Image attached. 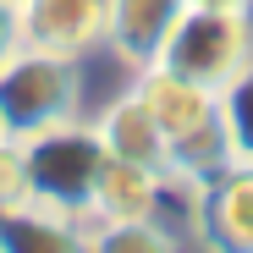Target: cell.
<instances>
[{"instance_id": "obj_1", "label": "cell", "mask_w": 253, "mask_h": 253, "mask_svg": "<svg viewBox=\"0 0 253 253\" xmlns=\"http://www.w3.org/2000/svg\"><path fill=\"white\" fill-rule=\"evenodd\" d=\"M83 110V66L77 55L22 44L0 61V132L33 138L44 126H66Z\"/></svg>"}, {"instance_id": "obj_2", "label": "cell", "mask_w": 253, "mask_h": 253, "mask_svg": "<svg viewBox=\"0 0 253 253\" xmlns=\"http://www.w3.org/2000/svg\"><path fill=\"white\" fill-rule=\"evenodd\" d=\"M22 143V171H28V204L61 209V215L88 220L94 215V187L105 171V143L94 126L66 121V126H44Z\"/></svg>"}, {"instance_id": "obj_3", "label": "cell", "mask_w": 253, "mask_h": 253, "mask_svg": "<svg viewBox=\"0 0 253 253\" xmlns=\"http://www.w3.org/2000/svg\"><path fill=\"white\" fill-rule=\"evenodd\" d=\"M253 61V17L231 11V6H182V17L171 22L165 44L149 66H165L176 77H193L204 88L231 83L242 66Z\"/></svg>"}, {"instance_id": "obj_4", "label": "cell", "mask_w": 253, "mask_h": 253, "mask_svg": "<svg viewBox=\"0 0 253 253\" xmlns=\"http://www.w3.org/2000/svg\"><path fill=\"white\" fill-rule=\"evenodd\" d=\"M17 11H22V44L88 55L94 44H105L110 0H22Z\"/></svg>"}, {"instance_id": "obj_5", "label": "cell", "mask_w": 253, "mask_h": 253, "mask_svg": "<svg viewBox=\"0 0 253 253\" xmlns=\"http://www.w3.org/2000/svg\"><path fill=\"white\" fill-rule=\"evenodd\" d=\"M198 237L209 253H253V165H231L204 182Z\"/></svg>"}, {"instance_id": "obj_6", "label": "cell", "mask_w": 253, "mask_h": 253, "mask_svg": "<svg viewBox=\"0 0 253 253\" xmlns=\"http://www.w3.org/2000/svg\"><path fill=\"white\" fill-rule=\"evenodd\" d=\"M132 88H138L143 105L154 110L165 143L220 116V88H204V83L176 77V72H165V66H138V83H132Z\"/></svg>"}, {"instance_id": "obj_7", "label": "cell", "mask_w": 253, "mask_h": 253, "mask_svg": "<svg viewBox=\"0 0 253 253\" xmlns=\"http://www.w3.org/2000/svg\"><path fill=\"white\" fill-rule=\"evenodd\" d=\"M94 132H99V143H105L110 160H132V165H149V171L165 176V132H160V121H154V110L143 105L138 88L116 94L99 110Z\"/></svg>"}, {"instance_id": "obj_8", "label": "cell", "mask_w": 253, "mask_h": 253, "mask_svg": "<svg viewBox=\"0 0 253 253\" xmlns=\"http://www.w3.org/2000/svg\"><path fill=\"white\" fill-rule=\"evenodd\" d=\"M187 0H110V17H105V44L126 61V66H149L165 44L171 22L182 17Z\"/></svg>"}, {"instance_id": "obj_9", "label": "cell", "mask_w": 253, "mask_h": 253, "mask_svg": "<svg viewBox=\"0 0 253 253\" xmlns=\"http://www.w3.org/2000/svg\"><path fill=\"white\" fill-rule=\"evenodd\" d=\"M0 253H88V220L44 204L0 209Z\"/></svg>"}, {"instance_id": "obj_10", "label": "cell", "mask_w": 253, "mask_h": 253, "mask_svg": "<svg viewBox=\"0 0 253 253\" xmlns=\"http://www.w3.org/2000/svg\"><path fill=\"white\" fill-rule=\"evenodd\" d=\"M160 198H165V176L160 171L105 154V171H99V187H94V215L88 220H143V215H160Z\"/></svg>"}, {"instance_id": "obj_11", "label": "cell", "mask_w": 253, "mask_h": 253, "mask_svg": "<svg viewBox=\"0 0 253 253\" xmlns=\"http://www.w3.org/2000/svg\"><path fill=\"white\" fill-rule=\"evenodd\" d=\"M88 253H176V237L154 215H143V220H88Z\"/></svg>"}, {"instance_id": "obj_12", "label": "cell", "mask_w": 253, "mask_h": 253, "mask_svg": "<svg viewBox=\"0 0 253 253\" xmlns=\"http://www.w3.org/2000/svg\"><path fill=\"white\" fill-rule=\"evenodd\" d=\"M220 121H226V138H231V160L253 165V61L220 83Z\"/></svg>"}, {"instance_id": "obj_13", "label": "cell", "mask_w": 253, "mask_h": 253, "mask_svg": "<svg viewBox=\"0 0 253 253\" xmlns=\"http://www.w3.org/2000/svg\"><path fill=\"white\" fill-rule=\"evenodd\" d=\"M28 204V171H22V143L0 138V209Z\"/></svg>"}, {"instance_id": "obj_14", "label": "cell", "mask_w": 253, "mask_h": 253, "mask_svg": "<svg viewBox=\"0 0 253 253\" xmlns=\"http://www.w3.org/2000/svg\"><path fill=\"white\" fill-rule=\"evenodd\" d=\"M11 50H22V11L11 6V0H0V61H6Z\"/></svg>"}, {"instance_id": "obj_15", "label": "cell", "mask_w": 253, "mask_h": 253, "mask_svg": "<svg viewBox=\"0 0 253 253\" xmlns=\"http://www.w3.org/2000/svg\"><path fill=\"white\" fill-rule=\"evenodd\" d=\"M187 6H231V11H253V0H187Z\"/></svg>"}, {"instance_id": "obj_16", "label": "cell", "mask_w": 253, "mask_h": 253, "mask_svg": "<svg viewBox=\"0 0 253 253\" xmlns=\"http://www.w3.org/2000/svg\"><path fill=\"white\" fill-rule=\"evenodd\" d=\"M11 6H22V0H11Z\"/></svg>"}, {"instance_id": "obj_17", "label": "cell", "mask_w": 253, "mask_h": 253, "mask_svg": "<svg viewBox=\"0 0 253 253\" xmlns=\"http://www.w3.org/2000/svg\"><path fill=\"white\" fill-rule=\"evenodd\" d=\"M0 138H6V132H0Z\"/></svg>"}]
</instances>
